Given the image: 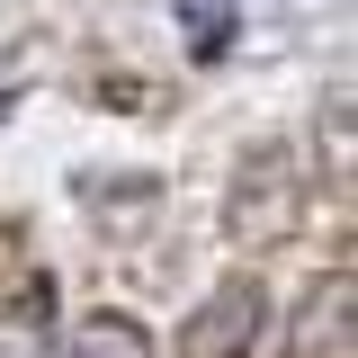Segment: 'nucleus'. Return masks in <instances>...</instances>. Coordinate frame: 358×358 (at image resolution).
Returning a JSON list of instances; mask_svg holds the SVG:
<instances>
[{"label":"nucleus","instance_id":"obj_1","mask_svg":"<svg viewBox=\"0 0 358 358\" xmlns=\"http://www.w3.org/2000/svg\"><path fill=\"white\" fill-rule=\"evenodd\" d=\"M305 206H313V152L296 134H260L242 143V162L224 179V242L233 251H287L305 233Z\"/></svg>","mask_w":358,"mask_h":358},{"label":"nucleus","instance_id":"obj_2","mask_svg":"<svg viewBox=\"0 0 358 358\" xmlns=\"http://www.w3.org/2000/svg\"><path fill=\"white\" fill-rule=\"evenodd\" d=\"M260 341H268V287L251 268L215 278V287L188 305V322H179V358H251Z\"/></svg>","mask_w":358,"mask_h":358},{"label":"nucleus","instance_id":"obj_3","mask_svg":"<svg viewBox=\"0 0 358 358\" xmlns=\"http://www.w3.org/2000/svg\"><path fill=\"white\" fill-rule=\"evenodd\" d=\"M350 341H358V278L322 268L296 296V313H287V358H341Z\"/></svg>","mask_w":358,"mask_h":358},{"label":"nucleus","instance_id":"obj_4","mask_svg":"<svg viewBox=\"0 0 358 358\" xmlns=\"http://www.w3.org/2000/svg\"><path fill=\"white\" fill-rule=\"evenodd\" d=\"M63 358H152V331H143L126 305H90V313H72Z\"/></svg>","mask_w":358,"mask_h":358},{"label":"nucleus","instance_id":"obj_5","mask_svg":"<svg viewBox=\"0 0 358 358\" xmlns=\"http://www.w3.org/2000/svg\"><path fill=\"white\" fill-rule=\"evenodd\" d=\"M322 188H350V90H322Z\"/></svg>","mask_w":358,"mask_h":358}]
</instances>
